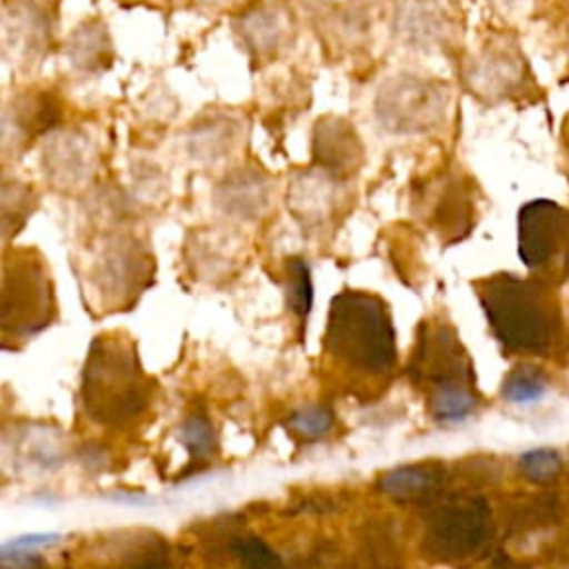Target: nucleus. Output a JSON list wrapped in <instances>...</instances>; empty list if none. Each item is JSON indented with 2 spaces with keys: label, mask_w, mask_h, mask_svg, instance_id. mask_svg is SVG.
Returning a JSON list of instances; mask_svg holds the SVG:
<instances>
[{
  "label": "nucleus",
  "mask_w": 569,
  "mask_h": 569,
  "mask_svg": "<svg viewBox=\"0 0 569 569\" xmlns=\"http://www.w3.org/2000/svg\"><path fill=\"white\" fill-rule=\"evenodd\" d=\"M327 353L349 369L385 376L396 365V331L387 302L367 291H340L331 298Z\"/></svg>",
  "instance_id": "f257e3e1"
},
{
  "label": "nucleus",
  "mask_w": 569,
  "mask_h": 569,
  "mask_svg": "<svg viewBox=\"0 0 569 569\" xmlns=\"http://www.w3.org/2000/svg\"><path fill=\"white\" fill-rule=\"evenodd\" d=\"M476 287L489 327L505 349L542 353L553 345L560 331V318L542 282L496 273Z\"/></svg>",
  "instance_id": "f03ea898"
},
{
  "label": "nucleus",
  "mask_w": 569,
  "mask_h": 569,
  "mask_svg": "<svg viewBox=\"0 0 569 569\" xmlns=\"http://www.w3.org/2000/svg\"><path fill=\"white\" fill-rule=\"evenodd\" d=\"M151 385L133 345L118 336L91 342L82 371V402L87 413L104 425H124L149 405Z\"/></svg>",
  "instance_id": "7ed1b4c3"
},
{
  "label": "nucleus",
  "mask_w": 569,
  "mask_h": 569,
  "mask_svg": "<svg viewBox=\"0 0 569 569\" xmlns=\"http://www.w3.org/2000/svg\"><path fill=\"white\" fill-rule=\"evenodd\" d=\"M409 371L413 382L425 387L433 418L462 420L476 409L471 362L451 327L442 322L420 327Z\"/></svg>",
  "instance_id": "20e7f679"
},
{
  "label": "nucleus",
  "mask_w": 569,
  "mask_h": 569,
  "mask_svg": "<svg viewBox=\"0 0 569 569\" xmlns=\"http://www.w3.org/2000/svg\"><path fill=\"white\" fill-rule=\"evenodd\" d=\"M447 87L418 73L387 78L376 98L373 113L380 127L396 136H416L436 129L445 120Z\"/></svg>",
  "instance_id": "39448f33"
},
{
  "label": "nucleus",
  "mask_w": 569,
  "mask_h": 569,
  "mask_svg": "<svg viewBox=\"0 0 569 569\" xmlns=\"http://www.w3.org/2000/svg\"><path fill=\"white\" fill-rule=\"evenodd\" d=\"M489 529V507L478 496H451L427 516L425 551L440 562L462 560L473 553Z\"/></svg>",
  "instance_id": "423d86ee"
},
{
  "label": "nucleus",
  "mask_w": 569,
  "mask_h": 569,
  "mask_svg": "<svg viewBox=\"0 0 569 569\" xmlns=\"http://www.w3.org/2000/svg\"><path fill=\"white\" fill-rule=\"evenodd\" d=\"M518 253L531 271H569V211L553 200H531L518 211Z\"/></svg>",
  "instance_id": "0eeeda50"
},
{
  "label": "nucleus",
  "mask_w": 569,
  "mask_h": 569,
  "mask_svg": "<svg viewBox=\"0 0 569 569\" xmlns=\"http://www.w3.org/2000/svg\"><path fill=\"white\" fill-rule=\"evenodd\" d=\"M51 311V282L33 258H18L7 267L2 293L4 331H38Z\"/></svg>",
  "instance_id": "6e6552de"
},
{
  "label": "nucleus",
  "mask_w": 569,
  "mask_h": 569,
  "mask_svg": "<svg viewBox=\"0 0 569 569\" xmlns=\"http://www.w3.org/2000/svg\"><path fill=\"white\" fill-rule=\"evenodd\" d=\"M527 62L516 42L489 40L465 67L467 87L482 100H502L527 84Z\"/></svg>",
  "instance_id": "1a4fd4ad"
},
{
  "label": "nucleus",
  "mask_w": 569,
  "mask_h": 569,
  "mask_svg": "<svg viewBox=\"0 0 569 569\" xmlns=\"http://www.w3.org/2000/svg\"><path fill=\"white\" fill-rule=\"evenodd\" d=\"M4 53L16 64L38 62L51 38V13L40 0H13L4 4Z\"/></svg>",
  "instance_id": "9d476101"
},
{
  "label": "nucleus",
  "mask_w": 569,
  "mask_h": 569,
  "mask_svg": "<svg viewBox=\"0 0 569 569\" xmlns=\"http://www.w3.org/2000/svg\"><path fill=\"white\" fill-rule=\"evenodd\" d=\"M96 160L91 138L80 129L51 131L42 144V162L51 180L73 184L82 180Z\"/></svg>",
  "instance_id": "9b49d317"
},
{
  "label": "nucleus",
  "mask_w": 569,
  "mask_h": 569,
  "mask_svg": "<svg viewBox=\"0 0 569 569\" xmlns=\"http://www.w3.org/2000/svg\"><path fill=\"white\" fill-rule=\"evenodd\" d=\"M313 156L327 173H347L362 160V144L353 127L342 118H322L313 129Z\"/></svg>",
  "instance_id": "f8f14e48"
},
{
  "label": "nucleus",
  "mask_w": 569,
  "mask_h": 569,
  "mask_svg": "<svg viewBox=\"0 0 569 569\" xmlns=\"http://www.w3.org/2000/svg\"><path fill=\"white\" fill-rule=\"evenodd\" d=\"M393 27L400 40L427 49L442 42L449 18L440 0H398Z\"/></svg>",
  "instance_id": "ddd939ff"
},
{
  "label": "nucleus",
  "mask_w": 569,
  "mask_h": 569,
  "mask_svg": "<svg viewBox=\"0 0 569 569\" xmlns=\"http://www.w3.org/2000/svg\"><path fill=\"white\" fill-rule=\"evenodd\" d=\"M236 31L251 56L269 58L276 56L284 44V38L291 33V20L282 7L260 4L238 18Z\"/></svg>",
  "instance_id": "4468645a"
},
{
  "label": "nucleus",
  "mask_w": 569,
  "mask_h": 569,
  "mask_svg": "<svg viewBox=\"0 0 569 569\" xmlns=\"http://www.w3.org/2000/svg\"><path fill=\"white\" fill-rule=\"evenodd\" d=\"M58 102L47 93H31L18 98L16 107H7L4 111V133H11L16 129L13 136L4 138V144L9 147L13 140L27 142L29 138L49 131L58 120Z\"/></svg>",
  "instance_id": "2eb2a0df"
},
{
  "label": "nucleus",
  "mask_w": 569,
  "mask_h": 569,
  "mask_svg": "<svg viewBox=\"0 0 569 569\" xmlns=\"http://www.w3.org/2000/svg\"><path fill=\"white\" fill-rule=\"evenodd\" d=\"M69 62L82 73H100L111 64V40L109 29L100 20L80 22L69 36L67 44Z\"/></svg>",
  "instance_id": "dca6fc26"
},
{
  "label": "nucleus",
  "mask_w": 569,
  "mask_h": 569,
  "mask_svg": "<svg viewBox=\"0 0 569 569\" xmlns=\"http://www.w3.org/2000/svg\"><path fill=\"white\" fill-rule=\"evenodd\" d=\"M240 138V124L227 116H209L191 124L187 136V147L193 158L202 162L218 160L220 156L233 151Z\"/></svg>",
  "instance_id": "f3484780"
},
{
  "label": "nucleus",
  "mask_w": 569,
  "mask_h": 569,
  "mask_svg": "<svg viewBox=\"0 0 569 569\" xmlns=\"http://www.w3.org/2000/svg\"><path fill=\"white\" fill-rule=\"evenodd\" d=\"M442 469L436 462H416L387 471L378 487L393 500H422L438 489Z\"/></svg>",
  "instance_id": "a211bd4d"
},
{
  "label": "nucleus",
  "mask_w": 569,
  "mask_h": 569,
  "mask_svg": "<svg viewBox=\"0 0 569 569\" xmlns=\"http://www.w3.org/2000/svg\"><path fill=\"white\" fill-rule=\"evenodd\" d=\"M284 278H287V302L291 311L298 316V320H307L313 302V284L309 264L302 258H289L284 264Z\"/></svg>",
  "instance_id": "6ab92c4d"
},
{
  "label": "nucleus",
  "mask_w": 569,
  "mask_h": 569,
  "mask_svg": "<svg viewBox=\"0 0 569 569\" xmlns=\"http://www.w3.org/2000/svg\"><path fill=\"white\" fill-rule=\"evenodd\" d=\"M547 391L545 376L533 367H518L513 369L502 382V398L516 405L536 402Z\"/></svg>",
  "instance_id": "aec40b11"
},
{
  "label": "nucleus",
  "mask_w": 569,
  "mask_h": 569,
  "mask_svg": "<svg viewBox=\"0 0 569 569\" xmlns=\"http://www.w3.org/2000/svg\"><path fill=\"white\" fill-rule=\"evenodd\" d=\"M231 553L238 569H282L280 556L256 536H238L231 540Z\"/></svg>",
  "instance_id": "412c9836"
},
{
  "label": "nucleus",
  "mask_w": 569,
  "mask_h": 569,
  "mask_svg": "<svg viewBox=\"0 0 569 569\" xmlns=\"http://www.w3.org/2000/svg\"><path fill=\"white\" fill-rule=\"evenodd\" d=\"M518 469L531 482H549L560 473L562 460L556 449L540 447V449H529L520 453Z\"/></svg>",
  "instance_id": "4be33fe9"
},
{
  "label": "nucleus",
  "mask_w": 569,
  "mask_h": 569,
  "mask_svg": "<svg viewBox=\"0 0 569 569\" xmlns=\"http://www.w3.org/2000/svg\"><path fill=\"white\" fill-rule=\"evenodd\" d=\"M333 425V413L327 407L320 405H309L300 411H296L289 420H287V429L305 440H313L322 433H327Z\"/></svg>",
  "instance_id": "5701e85b"
},
{
  "label": "nucleus",
  "mask_w": 569,
  "mask_h": 569,
  "mask_svg": "<svg viewBox=\"0 0 569 569\" xmlns=\"http://www.w3.org/2000/svg\"><path fill=\"white\" fill-rule=\"evenodd\" d=\"M180 442L191 456H207L213 445L211 425L204 418H189L180 429Z\"/></svg>",
  "instance_id": "b1692460"
},
{
  "label": "nucleus",
  "mask_w": 569,
  "mask_h": 569,
  "mask_svg": "<svg viewBox=\"0 0 569 569\" xmlns=\"http://www.w3.org/2000/svg\"><path fill=\"white\" fill-rule=\"evenodd\" d=\"M118 569H171V567L164 560H140V562H131V565H124Z\"/></svg>",
  "instance_id": "393cba45"
},
{
  "label": "nucleus",
  "mask_w": 569,
  "mask_h": 569,
  "mask_svg": "<svg viewBox=\"0 0 569 569\" xmlns=\"http://www.w3.org/2000/svg\"><path fill=\"white\" fill-rule=\"evenodd\" d=\"M560 147H562V153L567 160V171H569V113L565 116L562 127H560Z\"/></svg>",
  "instance_id": "a878e982"
},
{
  "label": "nucleus",
  "mask_w": 569,
  "mask_h": 569,
  "mask_svg": "<svg viewBox=\"0 0 569 569\" xmlns=\"http://www.w3.org/2000/svg\"><path fill=\"white\" fill-rule=\"evenodd\" d=\"M198 2H209V4H213V2H224V0H198Z\"/></svg>",
  "instance_id": "bb28decb"
}]
</instances>
